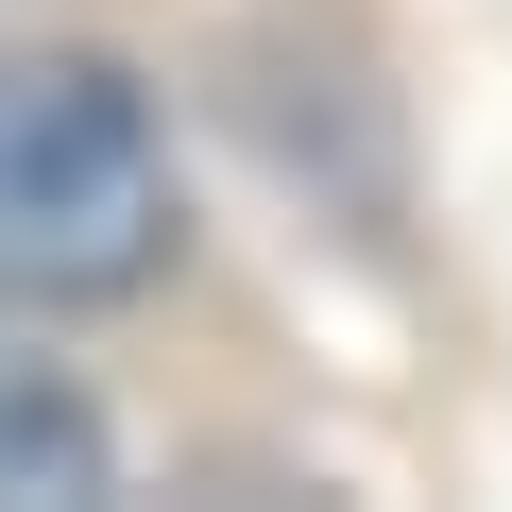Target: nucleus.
<instances>
[{"mask_svg": "<svg viewBox=\"0 0 512 512\" xmlns=\"http://www.w3.org/2000/svg\"><path fill=\"white\" fill-rule=\"evenodd\" d=\"M86 495H103V410L0 342V512H86Z\"/></svg>", "mask_w": 512, "mask_h": 512, "instance_id": "nucleus-2", "label": "nucleus"}, {"mask_svg": "<svg viewBox=\"0 0 512 512\" xmlns=\"http://www.w3.org/2000/svg\"><path fill=\"white\" fill-rule=\"evenodd\" d=\"M171 274V137L86 52H0V291L120 308Z\"/></svg>", "mask_w": 512, "mask_h": 512, "instance_id": "nucleus-1", "label": "nucleus"}]
</instances>
